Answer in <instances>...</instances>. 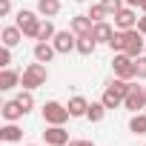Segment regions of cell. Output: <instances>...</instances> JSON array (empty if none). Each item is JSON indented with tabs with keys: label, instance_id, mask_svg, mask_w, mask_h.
Here are the masks:
<instances>
[{
	"label": "cell",
	"instance_id": "obj_1",
	"mask_svg": "<svg viewBox=\"0 0 146 146\" xmlns=\"http://www.w3.org/2000/svg\"><path fill=\"white\" fill-rule=\"evenodd\" d=\"M46 80H49V69H46V63H40V60H35V63H29L23 72H20V86L23 89H40V86H46Z\"/></svg>",
	"mask_w": 146,
	"mask_h": 146
},
{
	"label": "cell",
	"instance_id": "obj_2",
	"mask_svg": "<svg viewBox=\"0 0 146 146\" xmlns=\"http://www.w3.org/2000/svg\"><path fill=\"white\" fill-rule=\"evenodd\" d=\"M15 23L20 26V32H23L26 37L37 40V32H40V23H43V17H40L37 12H32V9H20V12H17V20H15Z\"/></svg>",
	"mask_w": 146,
	"mask_h": 146
},
{
	"label": "cell",
	"instance_id": "obj_3",
	"mask_svg": "<svg viewBox=\"0 0 146 146\" xmlns=\"http://www.w3.org/2000/svg\"><path fill=\"white\" fill-rule=\"evenodd\" d=\"M112 72L115 78H123V80H137V72H135V57H129L126 52H117L112 57Z\"/></svg>",
	"mask_w": 146,
	"mask_h": 146
},
{
	"label": "cell",
	"instance_id": "obj_4",
	"mask_svg": "<svg viewBox=\"0 0 146 146\" xmlns=\"http://www.w3.org/2000/svg\"><path fill=\"white\" fill-rule=\"evenodd\" d=\"M69 117H72L69 106H63V103H57V100H49V103H43V120H46L49 126H63Z\"/></svg>",
	"mask_w": 146,
	"mask_h": 146
},
{
	"label": "cell",
	"instance_id": "obj_5",
	"mask_svg": "<svg viewBox=\"0 0 146 146\" xmlns=\"http://www.w3.org/2000/svg\"><path fill=\"white\" fill-rule=\"evenodd\" d=\"M52 46L57 49V54H69V52H75V49H78V35L72 32V29H63V32L54 35Z\"/></svg>",
	"mask_w": 146,
	"mask_h": 146
},
{
	"label": "cell",
	"instance_id": "obj_6",
	"mask_svg": "<svg viewBox=\"0 0 146 146\" xmlns=\"http://www.w3.org/2000/svg\"><path fill=\"white\" fill-rule=\"evenodd\" d=\"M146 106V86H137V80L132 83V92L126 95V100H123V109H129L132 115L135 112H140Z\"/></svg>",
	"mask_w": 146,
	"mask_h": 146
},
{
	"label": "cell",
	"instance_id": "obj_7",
	"mask_svg": "<svg viewBox=\"0 0 146 146\" xmlns=\"http://www.w3.org/2000/svg\"><path fill=\"white\" fill-rule=\"evenodd\" d=\"M115 29H120V32H129V29H135L137 26V15H135V6H123L120 12H115Z\"/></svg>",
	"mask_w": 146,
	"mask_h": 146
},
{
	"label": "cell",
	"instance_id": "obj_8",
	"mask_svg": "<svg viewBox=\"0 0 146 146\" xmlns=\"http://www.w3.org/2000/svg\"><path fill=\"white\" fill-rule=\"evenodd\" d=\"M43 140H46V146H69V132H66L63 126H49V123H46Z\"/></svg>",
	"mask_w": 146,
	"mask_h": 146
},
{
	"label": "cell",
	"instance_id": "obj_9",
	"mask_svg": "<svg viewBox=\"0 0 146 146\" xmlns=\"http://www.w3.org/2000/svg\"><path fill=\"white\" fill-rule=\"evenodd\" d=\"M15 86H20V72H15L12 66L0 69V92H12Z\"/></svg>",
	"mask_w": 146,
	"mask_h": 146
},
{
	"label": "cell",
	"instance_id": "obj_10",
	"mask_svg": "<svg viewBox=\"0 0 146 146\" xmlns=\"http://www.w3.org/2000/svg\"><path fill=\"white\" fill-rule=\"evenodd\" d=\"M69 29L75 32L78 37H80V35H92L95 23H92V17H89V15H75V17L69 20Z\"/></svg>",
	"mask_w": 146,
	"mask_h": 146
},
{
	"label": "cell",
	"instance_id": "obj_11",
	"mask_svg": "<svg viewBox=\"0 0 146 146\" xmlns=\"http://www.w3.org/2000/svg\"><path fill=\"white\" fill-rule=\"evenodd\" d=\"M0 115H3V120H9V123H17L26 112H23V106L17 103V98H15V100H6L3 106H0Z\"/></svg>",
	"mask_w": 146,
	"mask_h": 146
},
{
	"label": "cell",
	"instance_id": "obj_12",
	"mask_svg": "<svg viewBox=\"0 0 146 146\" xmlns=\"http://www.w3.org/2000/svg\"><path fill=\"white\" fill-rule=\"evenodd\" d=\"M143 46H146L143 35H140L137 29H129V43H126V54H129V57H140V54H143Z\"/></svg>",
	"mask_w": 146,
	"mask_h": 146
},
{
	"label": "cell",
	"instance_id": "obj_13",
	"mask_svg": "<svg viewBox=\"0 0 146 146\" xmlns=\"http://www.w3.org/2000/svg\"><path fill=\"white\" fill-rule=\"evenodd\" d=\"M23 37H26V35L20 32L17 23H15V26H3V32H0V40H3V46H9V49H15Z\"/></svg>",
	"mask_w": 146,
	"mask_h": 146
},
{
	"label": "cell",
	"instance_id": "obj_14",
	"mask_svg": "<svg viewBox=\"0 0 146 146\" xmlns=\"http://www.w3.org/2000/svg\"><path fill=\"white\" fill-rule=\"evenodd\" d=\"M60 9H63L60 0H37V15H40V17H46V20L57 17V15H60Z\"/></svg>",
	"mask_w": 146,
	"mask_h": 146
},
{
	"label": "cell",
	"instance_id": "obj_15",
	"mask_svg": "<svg viewBox=\"0 0 146 146\" xmlns=\"http://www.w3.org/2000/svg\"><path fill=\"white\" fill-rule=\"evenodd\" d=\"M117 29L112 26V23H106V20H100V23H95V29H92V37L98 40V43H106L109 46V40H112V35H115Z\"/></svg>",
	"mask_w": 146,
	"mask_h": 146
},
{
	"label": "cell",
	"instance_id": "obj_16",
	"mask_svg": "<svg viewBox=\"0 0 146 146\" xmlns=\"http://www.w3.org/2000/svg\"><path fill=\"white\" fill-rule=\"evenodd\" d=\"M0 140H6V143H20L23 140V129L17 123H3V129H0Z\"/></svg>",
	"mask_w": 146,
	"mask_h": 146
},
{
	"label": "cell",
	"instance_id": "obj_17",
	"mask_svg": "<svg viewBox=\"0 0 146 146\" xmlns=\"http://www.w3.org/2000/svg\"><path fill=\"white\" fill-rule=\"evenodd\" d=\"M32 54H35V60H40V63H52V57L57 54V49H54L52 43H43V40H37Z\"/></svg>",
	"mask_w": 146,
	"mask_h": 146
},
{
	"label": "cell",
	"instance_id": "obj_18",
	"mask_svg": "<svg viewBox=\"0 0 146 146\" xmlns=\"http://www.w3.org/2000/svg\"><path fill=\"white\" fill-rule=\"evenodd\" d=\"M69 112H72V117H86V112H89V100L83 98V95H75V98H69Z\"/></svg>",
	"mask_w": 146,
	"mask_h": 146
},
{
	"label": "cell",
	"instance_id": "obj_19",
	"mask_svg": "<svg viewBox=\"0 0 146 146\" xmlns=\"http://www.w3.org/2000/svg\"><path fill=\"white\" fill-rule=\"evenodd\" d=\"M106 112H109V109H106L103 100H92V103H89V112H86V120H89V123H100V120L106 117Z\"/></svg>",
	"mask_w": 146,
	"mask_h": 146
},
{
	"label": "cell",
	"instance_id": "obj_20",
	"mask_svg": "<svg viewBox=\"0 0 146 146\" xmlns=\"http://www.w3.org/2000/svg\"><path fill=\"white\" fill-rule=\"evenodd\" d=\"M95 49H98V40L92 37V35H80L78 37V54H83V57H89V54H95Z\"/></svg>",
	"mask_w": 146,
	"mask_h": 146
},
{
	"label": "cell",
	"instance_id": "obj_21",
	"mask_svg": "<svg viewBox=\"0 0 146 146\" xmlns=\"http://www.w3.org/2000/svg\"><path fill=\"white\" fill-rule=\"evenodd\" d=\"M103 103H106V109H117V106H123V95H117L109 83H106V89H103V98H100Z\"/></svg>",
	"mask_w": 146,
	"mask_h": 146
},
{
	"label": "cell",
	"instance_id": "obj_22",
	"mask_svg": "<svg viewBox=\"0 0 146 146\" xmlns=\"http://www.w3.org/2000/svg\"><path fill=\"white\" fill-rule=\"evenodd\" d=\"M129 132L132 135H146V112H135L129 117Z\"/></svg>",
	"mask_w": 146,
	"mask_h": 146
},
{
	"label": "cell",
	"instance_id": "obj_23",
	"mask_svg": "<svg viewBox=\"0 0 146 146\" xmlns=\"http://www.w3.org/2000/svg\"><path fill=\"white\" fill-rule=\"evenodd\" d=\"M126 43H129V32H120V29H117V32L112 35V40H109V49L117 54V52H126Z\"/></svg>",
	"mask_w": 146,
	"mask_h": 146
},
{
	"label": "cell",
	"instance_id": "obj_24",
	"mask_svg": "<svg viewBox=\"0 0 146 146\" xmlns=\"http://www.w3.org/2000/svg\"><path fill=\"white\" fill-rule=\"evenodd\" d=\"M54 35H57L54 23L43 17V23H40V32H37V40H43V43H52V40H54Z\"/></svg>",
	"mask_w": 146,
	"mask_h": 146
},
{
	"label": "cell",
	"instance_id": "obj_25",
	"mask_svg": "<svg viewBox=\"0 0 146 146\" xmlns=\"http://www.w3.org/2000/svg\"><path fill=\"white\" fill-rule=\"evenodd\" d=\"M86 15L92 17V23H100V20H106V17H109V12H106V6H103V3H92V9H89Z\"/></svg>",
	"mask_w": 146,
	"mask_h": 146
},
{
	"label": "cell",
	"instance_id": "obj_26",
	"mask_svg": "<svg viewBox=\"0 0 146 146\" xmlns=\"http://www.w3.org/2000/svg\"><path fill=\"white\" fill-rule=\"evenodd\" d=\"M17 103H20V106H23V112L29 115V112L35 109V95H32V89H23V92L17 95Z\"/></svg>",
	"mask_w": 146,
	"mask_h": 146
},
{
	"label": "cell",
	"instance_id": "obj_27",
	"mask_svg": "<svg viewBox=\"0 0 146 146\" xmlns=\"http://www.w3.org/2000/svg\"><path fill=\"white\" fill-rule=\"evenodd\" d=\"M100 3L106 6V12H109V17H115V12H120L126 3H123V0H100Z\"/></svg>",
	"mask_w": 146,
	"mask_h": 146
},
{
	"label": "cell",
	"instance_id": "obj_28",
	"mask_svg": "<svg viewBox=\"0 0 146 146\" xmlns=\"http://www.w3.org/2000/svg\"><path fill=\"white\" fill-rule=\"evenodd\" d=\"M135 72H137V80H146V54L135 57Z\"/></svg>",
	"mask_w": 146,
	"mask_h": 146
},
{
	"label": "cell",
	"instance_id": "obj_29",
	"mask_svg": "<svg viewBox=\"0 0 146 146\" xmlns=\"http://www.w3.org/2000/svg\"><path fill=\"white\" fill-rule=\"evenodd\" d=\"M6 66H12V49L9 46L0 49V69H6Z\"/></svg>",
	"mask_w": 146,
	"mask_h": 146
},
{
	"label": "cell",
	"instance_id": "obj_30",
	"mask_svg": "<svg viewBox=\"0 0 146 146\" xmlns=\"http://www.w3.org/2000/svg\"><path fill=\"white\" fill-rule=\"evenodd\" d=\"M69 146H95V140H89V137H72Z\"/></svg>",
	"mask_w": 146,
	"mask_h": 146
},
{
	"label": "cell",
	"instance_id": "obj_31",
	"mask_svg": "<svg viewBox=\"0 0 146 146\" xmlns=\"http://www.w3.org/2000/svg\"><path fill=\"white\" fill-rule=\"evenodd\" d=\"M12 15V0H0V17Z\"/></svg>",
	"mask_w": 146,
	"mask_h": 146
},
{
	"label": "cell",
	"instance_id": "obj_32",
	"mask_svg": "<svg viewBox=\"0 0 146 146\" xmlns=\"http://www.w3.org/2000/svg\"><path fill=\"white\" fill-rule=\"evenodd\" d=\"M135 29H137V32H140V35L146 37V12H143V15L137 17V26H135Z\"/></svg>",
	"mask_w": 146,
	"mask_h": 146
},
{
	"label": "cell",
	"instance_id": "obj_33",
	"mask_svg": "<svg viewBox=\"0 0 146 146\" xmlns=\"http://www.w3.org/2000/svg\"><path fill=\"white\" fill-rule=\"evenodd\" d=\"M126 6H140V0H123Z\"/></svg>",
	"mask_w": 146,
	"mask_h": 146
},
{
	"label": "cell",
	"instance_id": "obj_34",
	"mask_svg": "<svg viewBox=\"0 0 146 146\" xmlns=\"http://www.w3.org/2000/svg\"><path fill=\"white\" fill-rule=\"evenodd\" d=\"M140 12H146V0H140Z\"/></svg>",
	"mask_w": 146,
	"mask_h": 146
},
{
	"label": "cell",
	"instance_id": "obj_35",
	"mask_svg": "<svg viewBox=\"0 0 146 146\" xmlns=\"http://www.w3.org/2000/svg\"><path fill=\"white\" fill-rule=\"evenodd\" d=\"M75 3H86V0H75Z\"/></svg>",
	"mask_w": 146,
	"mask_h": 146
},
{
	"label": "cell",
	"instance_id": "obj_36",
	"mask_svg": "<svg viewBox=\"0 0 146 146\" xmlns=\"http://www.w3.org/2000/svg\"><path fill=\"white\" fill-rule=\"evenodd\" d=\"M26 146H35V143H26Z\"/></svg>",
	"mask_w": 146,
	"mask_h": 146
}]
</instances>
